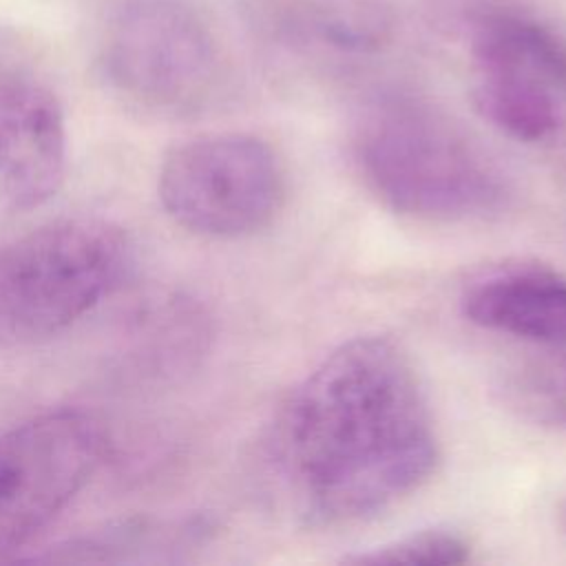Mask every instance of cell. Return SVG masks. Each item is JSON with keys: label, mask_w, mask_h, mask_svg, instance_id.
Returning <instances> with one entry per match:
<instances>
[{"label": "cell", "mask_w": 566, "mask_h": 566, "mask_svg": "<svg viewBox=\"0 0 566 566\" xmlns=\"http://www.w3.org/2000/svg\"><path fill=\"white\" fill-rule=\"evenodd\" d=\"M265 455L292 515L318 528L365 522L418 491L438 438L409 356L385 336L338 345L276 411Z\"/></svg>", "instance_id": "obj_1"}, {"label": "cell", "mask_w": 566, "mask_h": 566, "mask_svg": "<svg viewBox=\"0 0 566 566\" xmlns=\"http://www.w3.org/2000/svg\"><path fill=\"white\" fill-rule=\"evenodd\" d=\"M354 164L394 212L422 221L486 219L506 208L509 179L460 126L429 106L389 102L356 126Z\"/></svg>", "instance_id": "obj_2"}, {"label": "cell", "mask_w": 566, "mask_h": 566, "mask_svg": "<svg viewBox=\"0 0 566 566\" xmlns=\"http://www.w3.org/2000/svg\"><path fill=\"white\" fill-rule=\"evenodd\" d=\"M130 263L126 234L102 219H60L0 245V345L53 336L106 296Z\"/></svg>", "instance_id": "obj_3"}, {"label": "cell", "mask_w": 566, "mask_h": 566, "mask_svg": "<svg viewBox=\"0 0 566 566\" xmlns=\"http://www.w3.org/2000/svg\"><path fill=\"white\" fill-rule=\"evenodd\" d=\"M97 71L106 88L146 115L201 108L221 75L219 44L186 0H126L102 27Z\"/></svg>", "instance_id": "obj_4"}, {"label": "cell", "mask_w": 566, "mask_h": 566, "mask_svg": "<svg viewBox=\"0 0 566 566\" xmlns=\"http://www.w3.org/2000/svg\"><path fill=\"white\" fill-rule=\"evenodd\" d=\"M157 195L181 228L237 239L265 228L285 195L274 150L245 133H210L175 146L161 161Z\"/></svg>", "instance_id": "obj_5"}, {"label": "cell", "mask_w": 566, "mask_h": 566, "mask_svg": "<svg viewBox=\"0 0 566 566\" xmlns=\"http://www.w3.org/2000/svg\"><path fill=\"white\" fill-rule=\"evenodd\" d=\"M106 449L80 409L33 416L0 433V557L46 528L91 482Z\"/></svg>", "instance_id": "obj_6"}, {"label": "cell", "mask_w": 566, "mask_h": 566, "mask_svg": "<svg viewBox=\"0 0 566 566\" xmlns=\"http://www.w3.org/2000/svg\"><path fill=\"white\" fill-rule=\"evenodd\" d=\"M66 119L57 97L42 84L0 77V203L31 210L49 201L66 172Z\"/></svg>", "instance_id": "obj_7"}, {"label": "cell", "mask_w": 566, "mask_h": 566, "mask_svg": "<svg viewBox=\"0 0 566 566\" xmlns=\"http://www.w3.org/2000/svg\"><path fill=\"white\" fill-rule=\"evenodd\" d=\"M464 318L520 343L566 340V276L542 265H504L471 281Z\"/></svg>", "instance_id": "obj_8"}, {"label": "cell", "mask_w": 566, "mask_h": 566, "mask_svg": "<svg viewBox=\"0 0 566 566\" xmlns=\"http://www.w3.org/2000/svg\"><path fill=\"white\" fill-rule=\"evenodd\" d=\"M475 66L531 75L566 99V42L548 27L517 13H495L475 29Z\"/></svg>", "instance_id": "obj_9"}, {"label": "cell", "mask_w": 566, "mask_h": 566, "mask_svg": "<svg viewBox=\"0 0 566 566\" xmlns=\"http://www.w3.org/2000/svg\"><path fill=\"white\" fill-rule=\"evenodd\" d=\"M515 343L495 380L502 405L531 424L566 427V340Z\"/></svg>", "instance_id": "obj_10"}, {"label": "cell", "mask_w": 566, "mask_h": 566, "mask_svg": "<svg viewBox=\"0 0 566 566\" xmlns=\"http://www.w3.org/2000/svg\"><path fill=\"white\" fill-rule=\"evenodd\" d=\"M473 104L502 133L520 142H539L562 124L564 97L544 82L509 71L475 66Z\"/></svg>", "instance_id": "obj_11"}, {"label": "cell", "mask_w": 566, "mask_h": 566, "mask_svg": "<svg viewBox=\"0 0 566 566\" xmlns=\"http://www.w3.org/2000/svg\"><path fill=\"white\" fill-rule=\"evenodd\" d=\"M471 559V546L467 539L453 531L447 528H429L418 531L405 537H398L394 542L374 546L365 553L352 555L345 562L352 564H442V566H455Z\"/></svg>", "instance_id": "obj_12"}, {"label": "cell", "mask_w": 566, "mask_h": 566, "mask_svg": "<svg viewBox=\"0 0 566 566\" xmlns=\"http://www.w3.org/2000/svg\"><path fill=\"white\" fill-rule=\"evenodd\" d=\"M564 520H566V511H564Z\"/></svg>", "instance_id": "obj_13"}]
</instances>
